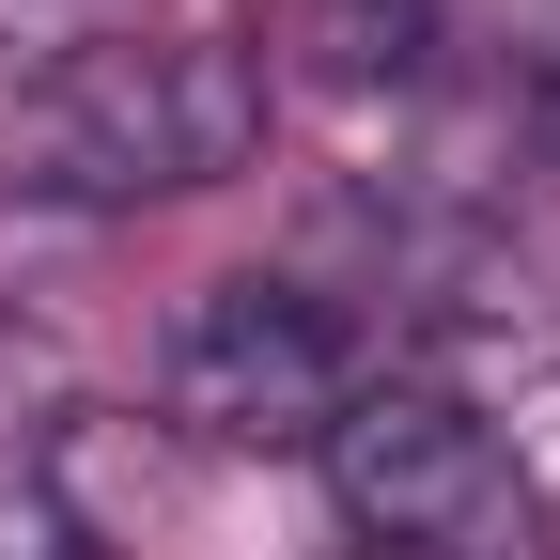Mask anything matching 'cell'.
I'll return each instance as SVG.
<instances>
[{"label": "cell", "mask_w": 560, "mask_h": 560, "mask_svg": "<svg viewBox=\"0 0 560 560\" xmlns=\"http://www.w3.org/2000/svg\"><path fill=\"white\" fill-rule=\"evenodd\" d=\"M265 156V47L234 32H94L0 94V187L140 219V202L234 187Z\"/></svg>", "instance_id": "6da1fadb"}, {"label": "cell", "mask_w": 560, "mask_h": 560, "mask_svg": "<svg viewBox=\"0 0 560 560\" xmlns=\"http://www.w3.org/2000/svg\"><path fill=\"white\" fill-rule=\"evenodd\" d=\"M312 467H327V514L359 529V560H560L545 467H529L467 389L374 374V389L312 436Z\"/></svg>", "instance_id": "7a4b0ae2"}, {"label": "cell", "mask_w": 560, "mask_h": 560, "mask_svg": "<svg viewBox=\"0 0 560 560\" xmlns=\"http://www.w3.org/2000/svg\"><path fill=\"white\" fill-rule=\"evenodd\" d=\"M374 389V327L312 280H202L156 327V420L202 452H312Z\"/></svg>", "instance_id": "3957f363"}, {"label": "cell", "mask_w": 560, "mask_h": 560, "mask_svg": "<svg viewBox=\"0 0 560 560\" xmlns=\"http://www.w3.org/2000/svg\"><path fill=\"white\" fill-rule=\"evenodd\" d=\"M280 32H296L327 79L389 94V79H420V62H436V0H280Z\"/></svg>", "instance_id": "277c9868"}, {"label": "cell", "mask_w": 560, "mask_h": 560, "mask_svg": "<svg viewBox=\"0 0 560 560\" xmlns=\"http://www.w3.org/2000/svg\"><path fill=\"white\" fill-rule=\"evenodd\" d=\"M0 560H94V514L62 499L47 452H0Z\"/></svg>", "instance_id": "5b68a950"}, {"label": "cell", "mask_w": 560, "mask_h": 560, "mask_svg": "<svg viewBox=\"0 0 560 560\" xmlns=\"http://www.w3.org/2000/svg\"><path fill=\"white\" fill-rule=\"evenodd\" d=\"M47 389H62V359L32 327H0V452H16V405H47Z\"/></svg>", "instance_id": "8992f818"}]
</instances>
